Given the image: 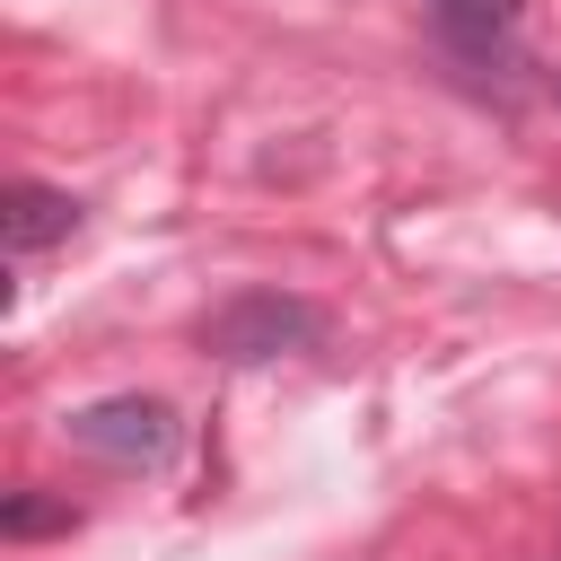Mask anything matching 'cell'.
<instances>
[{"label":"cell","instance_id":"277c9868","mask_svg":"<svg viewBox=\"0 0 561 561\" xmlns=\"http://www.w3.org/2000/svg\"><path fill=\"white\" fill-rule=\"evenodd\" d=\"M0 237H9V254H18V263H35L44 245H70V237H79V202H70L61 184L18 175V184L0 193Z\"/></svg>","mask_w":561,"mask_h":561},{"label":"cell","instance_id":"5b68a950","mask_svg":"<svg viewBox=\"0 0 561 561\" xmlns=\"http://www.w3.org/2000/svg\"><path fill=\"white\" fill-rule=\"evenodd\" d=\"M70 526H79V508H70V500H44V491H9V508H0V535H9V543L70 535Z\"/></svg>","mask_w":561,"mask_h":561},{"label":"cell","instance_id":"6da1fadb","mask_svg":"<svg viewBox=\"0 0 561 561\" xmlns=\"http://www.w3.org/2000/svg\"><path fill=\"white\" fill-rule=\"evenodd\" d=\"M333 342V307L298 298V289H237L202 316V351L228 368H272V359H307Z\"/></svg>","mask_w":561,"mask_h":561},{"label":"cell","instance_id":"8992f818","mask_svg":"<svg viewBox=\"0 0 561 561\" xmlns=\"http://www.w3.org/2000/svg\"><path fill=\"white\" fill-rule=\"evenodd\" d=\"M552 96H561V79H552Z\"/></svg>","mask_w":561,"mask_h":561},{"label":"cell","instance_id":"7a4b0ae2","mask_svg":"<svg viewBox=\"0 0 561 561\" xmlns=\"http://www.w3.org/2000/svg\"><path fill=\"white\" fill-rule=\"evenodd\" d=\"M61 447H79L114 473H167L175 447H184V421L158 394H96V403L61 412Z\"/></svg>","mask_w":561,"mask_h":561},{"label":"cell","instance_id":"3957f363","mask_svg":"<svg viewBox=\"0 0 561 561\" xmlns=\"http://www.w3.org/2000/svg\"><path fill=\"white\" fill-rule=\"evenodd\" d=\"M526 18H535V0H430V35L465 70H517Z\"/></svg>","mask_w":561,"mask_h":561}]
</instances>
